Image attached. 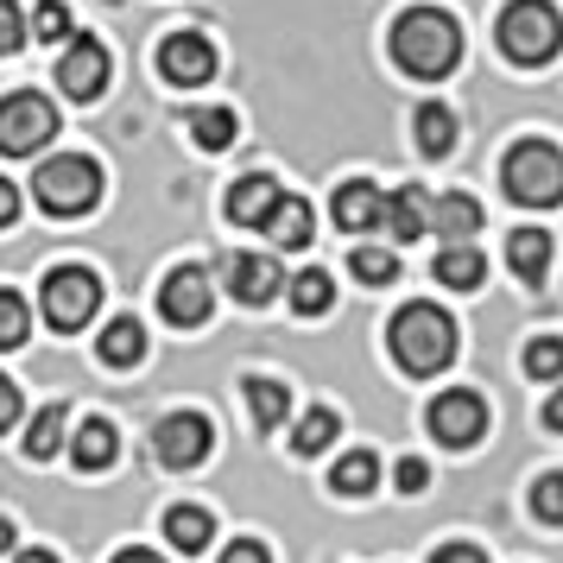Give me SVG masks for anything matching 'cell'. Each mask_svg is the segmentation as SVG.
I'll return each instance as SVG.
<instances>
[{
	"label": "cell",
	"instance_id": "6da1fadb",
	"mask_svg": "<svg viewBox=\"0 0 563 563\" xmlns=\"http://www.w3.org/2000/svg\"><path fill=\"white\" fill-rule=\"evenodd\" d=\"M393 64L418 82H437L450 77L462 64V32L450 13H437V7H411L399 13V26H393Z\"/></svg>",
	"mask_w": 563,
	"mask_h": 563
},
{
	"label": "cell",
	"instance_id": "7a4b0ae2",
	"mask_svg": "<svg viewBox=\"0 0 563 563\" xmlns=\"http://www.w3.org/2000/svg\"><path fill=\"white\" fill-rule=\"evenodd\" d=\"M386 342H393V361L406 374H418V380H431V374H443L456 361V323H450V310H437V305H406L393 317Z\"/></svg>",
	"mask_w": 563,
	"mask_h": 563
},
{
	"label": "cell",
	"instance_id": "3957f363",
	"mask_svg": "<svg viewBox=\"0 0 563 563\" xmlns=\"http://www.w3.org/2000/svg\"><path fill=\"white\" fill-rule=\"evenodd\" d=\"M32 197H38L45 216H82V209H96V197H102V165L82 158V153H57L32 172Z\"/></svg>",
	"mask_w": 563,
	"mask_h": 563
},
{
	"label": "cell",
	"instance_id": "277c9868",
	"mask_svg": "<svg viewBox=\"0 0 563 563\" xmlns=\"http://www.w3.org/2000/svg\"><path fill=\"white\" fill-rule=\"evenodd\" d=\"M500 52H507L512 64H526V70L551 64V57L563 52L558 7H551V0H512L507 13H500Z\"/></svg>",
	"mask_w": 563,
	"mask_h": 563
},
{
	"label": "cell",
	"instance_id": "5b68a950",
	"mask_svg": "<svg viewBox=\"0 0 563 563\" xmlns=\"http://www.w3.org/2000/svg\"><path fill=\"white\" fill-rule=\"evenodd\" d=\"M500 184H507L512 203L526 209H558L563 203V153L544 146V140H519L500 165Z\"/></svg>",
	"mask_w": 563,
	"mask_h": 563
},
{
	"label": "cell",
	"instance_id": "8992f818",
	"mask_svg": "<svg viewBox=\"0 0 563 563\" xmlns=\"http://www.w3.org/2000/svg\"><path fill=\"white\" fill-rule=\"evenodd\" d=\"M96 305H102V285H96V273L89 266H57V273H45V323L52 330H82L89 317H96Z\"/></svg>",
	"mask_w": 563,
	"mask_h": 563
},
{
	"label": "cell",
	"instance_id": "52a82bcc",
	"mask_svg": "<svg viewBox=\"0 0 563 563\" xmlns=\"http://www.w3.org/2000/svg\"><path fill=\"white\" fill-rule=\"evenodd\" d=\"M52 133H57V108L45 102V96L20 89V96L0 102V153L7 158H32Z\"/></svg>",
	"mask_w": 563,
	"mask_h": 563
},
{
	"label": "cell",
	"instance_id": "ba28073f",
	"mask_svg": "<svg viewBox=\"0 0 563 563\" xmlns=\"http://www.w3.org/2000/svg\"><path fill=\"white\" fill-rule=\"evenodd\" d=\"M482 431H487V399L482 393L456 386V393H437L431 399V437L443 443V450H468V443H482Z\"/></svg>",
	"mask_w": 563,
	"mask_h": 563
},
{
	"label": "cell",
	"instance_id": "9c48e42d",
	"mask_svg": "<svg viewBox=\"0 0 563 563\" xmlns=\"http://www.w3.org/2000/svg\"><path fill=\"white\" fill-rule=\"evenodd\" d=\"M153 450H158L165 468H197V462L216 450V431H209L203 411H172V418H158Z\"/></svg>",
	"mask_w": 563,
	"mask_h": 563
},
{
	"label": "cell",
	"instance_id": "30bf717a",
	"mask_svg": "<svg viewBox=\"0 0 563 563\" xmlns=\"http://www.w3.org/2000/svg\"><path fill=\"white\" fill-rule=\"evenodd\" d=\"M158 310H165V323H178V330H203L209 310H216V291H209L203 266H178L172 279L158 285Z\"/></svg>",
	"mask_w": 563,
	"mask_h": 563
},
{
	"label": "cell",
	"instance_id": "8fae6325",
	"mask_svg": "<svg viewBox=\"0 0 563 563\" xmlns=\"http://www.w3.org/2000/svg\"><path fill=\"white\" fill-rule=\"evenodd\" d=\"M158 77L178 82V89H203L216 77V45H209L203 32H172L158 45Z\"/></svg>",
	"mask_w": 563,
	"mask_h": 563
},
{
	"label": "cell",
	"instance_id": "7c38bea8",
	"mask_svg": "<svg viewBox=\"0 0 563 563\" xmlns=\"http://www.w3.org/2000/svg\"><path fill=\"white\" fill-rule=\"evenodd\" d=\"M57 89L77 96V102H96L108 89V45L102 38H70L64 45V64H57Z\"/></svg>",
	"mask_w": 563,
	"mask_h": 563
},
{
	"label": "cell",
	"instance_id": "4fadbf2b",
	"mask_svg": "<svg viewBox=\"0 0 563 563\" xmlns=\"http://www.w3.org/2000/svg\"><path fill=\"white\" fill-rule=\"evenodd\" d=\"M222 273H229V291L247 310L273 305V298L285 291V273H279V260H273V254H229V260H222Z\"/></svg>",
	"mask_w": 563,
	"mask_h": 563
},
{
	"label": "cell",
	"instance_id": "5bb4252c",
	"mask_svg": "<svg viewBox=\"0 0 563 563\" xmlns=\"http://www.w3.org/2000/svg\"><path fill=\"white\" fill-rule=\"evenodd\" d=\"M279 203H285V190H279V178H266V172L229 184V222H241V229H266V222L279 216Z\"/></svg>",
	"mask_w": 563,
	"mask_h": 563
},
{
	"label": "cell",
	"instance_id": "9a60e30c",
	"mask_svg": "<svg viewBox=\"0 0 563 563\" xmlns=\"http://www.w3.org/2000/svg\"><path fill=\"white\" fill-rule=\"evenodd\" d=\"M330 216H335V229H342V234L380 229V222H386V190H374L367 178H349V184L330 197Z\"/></svg>",
	"mask_w": 563,
	"mask_h": 563
},
{
	"label": "cell",
	"instance_id": "2e32d148",
	"mask_svg": "<svg viewBox=\"0 0 563 563\" xmlns=\"http://www.w3.org/2000/svg\"><path fill=\"white\" fill-rule=\"evenodd\" d=\"M114 456H121V431L108 418H82L77 437H70V462L82 475H102V468H114Z\"/></svg>",
	"mask_w": 563,
	"mask_h": 563
},
{
	"label": "cell",
	"instance_id": "e0dca14e",
	"mask_svg": "<svg viewBox=\"0 0 563 563\" xmlns=\"http://www.w3.org/2000/svg\"><path fill=\"white\" fill-rule=\"evenodd\" d=\"M399 247H411L418 234L431 229V190H418V184H406L399 197H386V222H380Z\"/></svg>",
	"mask_w": 563,
	"mask_h": 563
},
{
	"label": "cell",
	"instance_id": "ac0fdd59",
	"mask_svg": "<svg viewBox=\"0 0 563 563\" xmlns=\"http://www.w3.org/2000/svg\"><path fill=\"white\" fill-rule=\"evenodd\" d=\"M507 266L519 285H544L551 279V234L544 229H519L507 241Z\"/></svg>",
	"mask_w": 563,
	"mask_h": 563
},
{
	"label": "cell",
	"instance_id": "d6986e66",
	"mask_svg": "<svg viewBox=\"0 0 563 563\" xmlns=\"http://www.w3.org/2000/svg\"><path fill=\"white\" fill-rule=\"evenodd\" d=\"M431 229L443 234V247H462L468 234L482 229V203H475V197H462V190H450V197H437V203H431Z\"/></svg>",
	"mask_w": 563,
	"mask_h": 563
},
{
	"label": "cell",
	"instance_id": "ffe728a7",
	"mask_svg": "<svg viewBox=\"0 0 563 563\" xmlns=\"http://www.w3.org/2000/svg\"><path fill=\"white\" fill-rule=\"evenodd\" d=\"M165 538H172V551H190V558H197V551H209V538H216V519L184 500V507L165 512Z\"/></svg>",
	"mask_w": 563,
	"mask_h": 563
},
{
	"label": "cell",
	"instance_id": "44dd1931",
	"mask_svg": "<svg viewBox=\"0 0 563 563\" xmlns=\"http://www.w3.org/2000/svg\"><path fill=\"white\" fill-rule=\"evenodd\" d=\"M411 133H418V153L443 158L450 146H456V114L443 102H418V114H411Z\"/></svg>",
	"mask_w": 563,
	"mask_h": 563
},
{
	"label": "cell",
	"instance_id": "7402d4cb",
	"mask_svg": "<svg viewBox=\"0 0 563 563\" xmlns=\"http://www.w3.org/2000/svg\"><path fill=\"white\" fill-rule=\"evenodd\" d=\"M431 273H437V285H450V291H475V285L487 279V260L462 241V247H443V254H437Z\"/></svg>",
	"mask_w": 563,
	"mask_h": 563
},
{
	"label": "cell",
	"instance_id": "603a6c76",
	"mask_svg": "<svg viewBox=\"0 0 563 563\" xmlns=\"http://www.w3.org/2000/svg\"><path fill=\"white\" fill-rule=\"evenodd\" d=\"M247 406H254V424H260V431H279L285 418H291V393H285V380H266V374H254V380H247Z\"/></svg>",
	"mask_w": 563,
	"mask_h": 563
},
{
	"label": "cell",
	"instance_id": "cb8c5ba5",
	"mask_svg": "<svg viewBox=\"0 0 563 563\" xmlns=\"http://www.w3.org/2000/svg\"><path fill=\"white\" fill-rule=\"evenodd\" d=\"M374 482H380V462H374V450H349V456L330 468V487H335V494H349V500L374 494Z\"/></svg>",
	"mask_w": 563,
	"mask_h": 563
},
{
	"label": "cell",
	"instance_id": "d4e9b609",
	"mask_svg": "<svg viewBox=\"0 0 563 563\" xmlns=\"http://www.w3.org/2000/svg\"><path fill=\"white\" fill-rule=\"evenodd\" d=\"M96 349H102L108 367H133V361L146 355V330H140L133 317H114V323L102 330V342H96Z\"/></svg>",
	"mask_w": 563,
	"mask_h": 563
},
{
	"label": "cell",
	"instance_id": "484cf974",
	"mask_svg": "<svg viewBox=\"0 0 563 563\" xmlns=\"http://www.w3.org/2000/svg\"><path fill=\"white\" fill-rule=\"evenodd\" d=\"M64 418H70V411L52 399V406H45V411L26 424V456H32V462H52L57 450H64Z\"/></svg>",
	"mask_w": 563,
	"mask_h": 563
},
{
	"label": "cell",
	"instance_id": "4316f807",
	"mask_svg": "<svg viewBox=\"0 0 563 563\" xmlns=\"http://www.w3.org/2000/svg\"><path fill=\"white\" fill-rule=\"evenodd\" d=\"M335 431H342V418H335L330 406H310L305 418H298V437H291V450L298 456H317V450H330Z\"/></svg>",
	"mask_w": 563,
	"mask_h": 563
},
{
	"label": "cell",
	"instance_id": "83f0119b",
	"mask_svg": "<svg viewBox=\"0 0 563 563\" xmlns=\"http://www.w3.org/2000/svg\"><path fill=\"white\" fill-rule=\"evenodd\" d=\"M266 229H273V247H310V229H317V222H310L305 197H285L279 216H273Z\"/></svg>",
	"mask_w": 563,
	"mask_h": 563
},
{
	"label": "cell",
	"instance_id": "f1b7e54d",
	"mask_svg": "<svg viewBox=\"0 0 563 563\" xmlns=\"http://www.w3.org/2000/svg\"><path fill=\"white\" fill-rule=\"evenodd\" d=\"M330 305H335L330 273H317V266H310V273H298V279H291V310H298V317H323Z\"/></svg>",
	"mask_w": 563,
	"mask_h": 563
},
{
	"label": "cell",
	"instance_id": "f546056e",
	"mask_svg": "<svg viewBox=\"0 0 563 563\" xmlns=\"http://www.w3.org/2000/svg\"><path fill=\"white\" fill-rule=\"evenodd\" d=\"M349 266H355L361 285H386V279H399V247H355Z\"/></svg>",
	"mask_w": 563,
	"mask_h": 563
},
{
	"label": "cell",
	"instance_id": "4dcf8cb0",
	"mask_svg": "<svg viewBox=\"0 0 563 563\" xmlns=\"http://www.w3.org/2000/svg\"><path fill=\"white\" fill-rule=\"evenodd\" d=\"M190 133H197V146H209V153L234 146V108H197Z\"/></svg>",
	"mask_w": 563,
	"mask_h": 563
},
{
	"label": "cell",
	"instance_id": "1f68e13d",
	"mask_svg": "<svg viewBox=\"0 0 563 563\" xmlns=\"http://www.w3.org/2000/svg\"><path fill=\"white\" fill-rule=\"evenodd\" d=\"M526 374L532 380H563V335H532L526 342Z\"/></svg>",
	"mask_w": 563,
	"mask_h": 563
},
{
	"label": "cell",
	"instance_id": "d6a6232c",
	"mask_svg": "<svg viewBox=\"0 0 563 563\" xmlns=\"http://www.w3.org/2000/svg\"><path fill=\"white\" fill-rule=\"evenodd\" d=\"M32 38H38V45L70 38V7H64V0H38V7H32Z\"/></svg>",
	"mask_w": 563,
	"mask_h": 563
},
{
	"label": "cell",
	"instance_id": "836d02e7",
	"mask_svg": "<svg viewBox=\"0 0 563 563\" xmlns=\"http://www.w3.org/2000/svg\"><path fill=\"white\" fill-rule=\"evenodd\" d=\"M32 330V317H26V298L20 291H0V349H20Z\"/></svg>",
	"mask_w": 563,
	"mask_h": 563
},
{
	"label": "cell",
	"instance_id": "e575fe53",
	"mask_svg": "<svg viewBox=\"0 0 563 563\" xmlns=\"http://www.w3.org/2000/svg\"><path fill=\"white\" fill-rule=\"evenodd\" d=\"M532 512L544 519V526H563V468L532 482Z\"/></svg>",
	"mask_w": 563,
	"mask_h": 563
},
{
	"label": "cell",
	"instance_id": "d590c367",
	"mask_svg": "<svg viewBox=\"0 0 563 563\" xmlns=\"http://www.w3.org/2000/svg\"><path fill=\"white\" fill-rule=\"evenodd\" d=\"M20 45H26V20H20L13 0H0V57H13Z\"/></svg>",
	"mask_w": 563,
	"mask_h": 563
},
{
	"label": "cell",
	"instance_id": "8d00e7d4",
	"mask_svg": "<svg viewBox=\"0 0 563 563\" xmlns=\"http://www.w3.org/2000/svg\"><path fill=\"white\" fill-rule=\"evenodd\" d=\"M216 563H273V551H266L260 538H234V544H229Z\"/></svg>",
	"mask_w": 563,
	"mask_h": 563
},
{
	"label": "cell",
	"instance_id": "74e56055",
	"mask_svg": "<svg viewBox=\"0 0 563 563\" xmlns=\"http://www.w3.org/2000/svg\"><path fill=\"white\" fill-rule=\"evenodd\" d=\"M20 411H26V399H20V386H13L7 374H0V431H13V424H20Z\"/></svg>",
	"mask_w": 563,
	"mask_h": 563
},
{
	"label": "cell",
	"instance_id": "f35d334b",
	"mask_svg": "<svg viewBox=\"0 0 563 563\" xmlns=\"http://www.w3.org/2000/svg\"><path fill=\"white\" fill-rule=\"evenodd\" d=\"M393 482H399V494H418V487L431 482V468H424V462H418V456H406V462H399V468H393Z\"/></svg>",
	"mask_w": 563,
	"mask_h": 563
},
{
	"label": "cell",
	"instance_id": "ab89813d",
	"mask_svg": "<svg viewBox=\"0 0 563 563\" xmlns=\"http://www.w3.org/2000/svg\"><path fill=\"white\" fill-rule=\"evenodd\" d=\"M431 563H487L475 544H443V551H431Z\"/></svg>",
	"mask_w": 563,
	"mask_h": 563
},
{
	"label": "cell",
	"instance_id": "60d3db41",
	"mask_svg": "<svg viewBox=\"0 0 563 563\" xmlns=\"http://www.w3.org/2000/svg\"><path fill=\"white\" fill-rule=\"evenodd\" d=\"M13 222H20V190L0 178V229H13Z\"/></svg>",
	"mask_w": 563,
	"mask_h": 563
},
{
	"label": "cell",
	"instance_id": "b9f144b4",
	"mask_svg": "<svg viewBox=\"0 0 563 563\" xmlns=\"http://www.w3.org/2000/svg\"><path fill=\"white\" fill-rule=\"evenodd\" d=\"M544 424H551V431H563V386L544 399Z\"/></svg>",
	"mask_w": 563,
	"mask_h": 563
},
{
	"label": "cell",
	"instance_id": "7bdbcfd3",
	"mask_svg": "<svg viewBox=\"0 0 563 563\" xmlns=\"http://www.w3.org/2000/svg\"><path fill=\"white\" fill-rule=\"evenodd\" d=\"M114 563H165V558H158V551H140V544H133V551H114Z\"/></svg>",
	"mask_w": 563,
	"mask_h": 563
},
{
	"label": "cell",
	"instance_id": "ee69618b",
	"mask_svg": "<svg viewBox=\"0 0 563 563\" xmlns=\"http://www.w3.org/2000/svg\"><path fill=\"white\" fill-rule=\"evenodd\" d=\"M13 551V519H0V558Z\"/></svg>",
	"mask_w": 563,
	"mask_h": 563
},
{
	"label": "cell",
	"instance_id": "f6af8a7d",
	"mask_svg": "<svg viewBox=\"0 0 563 563\" xmlns=\"http://www.w3.org/2000/svg\"><path fill=\"white\" fill-rule=\"evenodd\" d=\"M13 563H57V558H52V551H20Z\"/></svg>",
	"mask_w": 563,
	"mask_h": 563
}]
</instances>
